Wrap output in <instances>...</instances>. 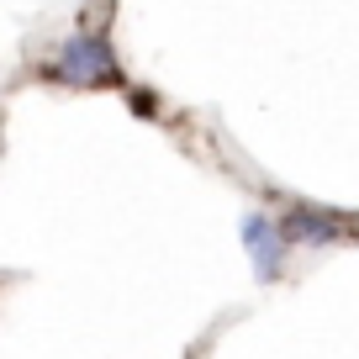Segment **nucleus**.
<instances>
[{"mask_svg":"<svg viewBox=\"0 0 359 359\" xmlns=\"http://www.w3.org/2000/svg\"><path fill=\"white\" fill-rule=\"evenodd\" d=\"M133 116H158V95H148V90H133Z\"/></svg>","mask_w":359,"mask_h":359,"instance_id":"obj_4","label":"nucleus"},{"mask_svg":"<svg viewBox=\"0 0 359 359\" xmlns=\"http://www.w3.org/2000/svg\"><path fill=\"white\" fill-rule=\"evenodd\" d=\"M48 74L69 79V85H116V79H122V64H116V53H111L106 37L74 32L64 48H58V58L48 64Z\"/></svg>","mask_w":359,"mask_h":359,"instance_id":"obj_1","label":"nucleus"},{"mask_svg":"<svg viewBox=\"0 0 359 359\" xmlns=\"http://www.w3.org/2000/svg\"><path fill=\"white\" fill-rule=\"evenodd\" d=\"M275 227H280L285 243H344L348 238L344 217L338 212H317V206H296V212H285Z\"/></svg>","mask_w":359,"mask_h":359,"instance_id":"obj_2","label":"nucleus"},{"mask_svg":"<svg viewBox=\"0 0 359 359\" xmlns=\"http://www.w3.org/2000/svg\"><path fill=\"white\" fill-rule=\"evenodd\" d=\"M243 248H248V259H254V275H259V280H275V275H280L285 238H280V227L269 222L264 212L243 217Z\"/></svg>","mask_w":359,"mask_h":359,"instance_id":"obj_3","label":"nucleus"}]
</instances>
